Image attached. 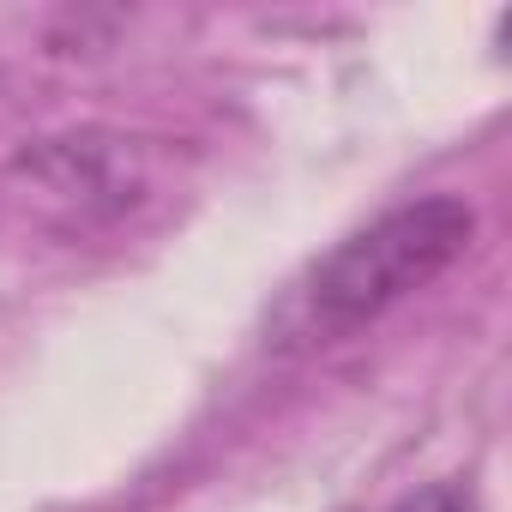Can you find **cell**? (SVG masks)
I'll list each match as a JSON object with an SVG mask.
<instances>
[{
  "label": "cell",
  "instance_id": "cell-2",
  "mask_svg": "<svg viewBox=\"0 0 512 512\" xmlns=\"http://www.w3.org/2000/svg\"><path fill=\"white\" fill-rule=\"evenodd\" d=\"M398 512H482V506H476V494H470L464 482H434V488L410 494Z\"/></svg>",
  "mask_w": 512,
  "mask_h": 512
},
{
  "label": "cell",
  "instance_id": "cell-1",
  "mask_svg": "<svg viewBox=\"0 0 512 512\" xmlns=\"http://www.w3.org/2000/svg\"><path fill=\"white\" fill-rule=\"evenodd\" d=\"M470 235H476V211L452 193H434V199H416V205L374 217L368 229L338 241L308 272V290H302L308 320L320 332H350V326L386 314L392 302L434 284L470 247Z\"/></svg>",
  "mask_w": 512,
  "mask_h": 512
}]
</instances>
